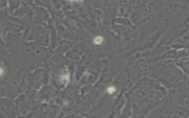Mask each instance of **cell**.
Returning <instances> with one entry per match:
<instances>
[{"label": "cell", "instance_id": "1", "mask_svg": "<svg viewBox=\"0 0 189 118\" xmlns=\"http://www.w3.org/2000/svg\"><path fill=\"white\" fill-rule=\"evenodd\" d=\"M61 81L62 84H67L70 81V73L69 72H65L62 76H61Z\"/></svg>", "mask_w": 189, "mask_h": 118}, {"label": "cell", "instance_id": "2", "mask_svg": "<svg viewBox=\"0 0 189 118\" xmlns=\"http://www.w3.org/2000/svg\"><path fill=\"white\" fill-rule=\"evenodd\" d=\"M103 38L102 36H97V37H95V38H94V40H93L94 44L96 45H101L102 43H103Z\"/></svg>", "mask_w": 189, "mask_h": 118}, {"label": "cell", "instance_id": "3", "mask_svg": "<svg viewBox=\"0 0 189 118\" xmlns=\"http://www.w3.org/2000/svg\"><path fill=\"white\" fill-rule=\"evenodd\" d=\"M107 92L109 94H113L116 92V88L115 86H109L107 89Z\"/></svg>", "mask_w": 189, "mask_h": 118}, {"label": "cell", "instance_id": "4", "mask_svg": "<svg viewBox=\"0 0 189 118\" xmlns=\"http://www.w3.org/2000/svg\"><path fill=\"white\" fill-rule=\"evenodd\" d=\"M3 74H4V69L0 67V76H2Z\"/></svg>", "mask_w": 189, "mask_h": 118}, {"label": "cell", "instance_id": "5", "mask_svg": "<svg viewBox=\"0 0 189 118\" xmlns=\"http://www.w3.org/2000/svg\"><path fill=\"white\" fill-rule=\"evenodd\" d=\"M70 2H83V0H69Z\"/></svg>", "mask_w": 189, "mask_h": 118}]
</instances>
